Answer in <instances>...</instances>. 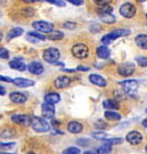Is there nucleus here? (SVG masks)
<instances>
[{
	"instance_id": "nucleus-37",
	"label": "nucleus",
	"mask_w": 147,
	"mask_h": 154,
	"mask_svg": "<svg viewBox=\"0 0 147 154\" xmlns=\"http://www.w3.org/2000/svg\"><path fill=\"white\" fill-rule=\"evenodd\" d=\"M76 144H78V145H80V146L86 147V146H89V145H90V140L87 139V138H80V139H78V140H76Z\"/></svg>"
},
{
	"instance_id": "nucleus-18",
	"label": "nucleus",
	"mask_w": 147,
	"mask_h": 154,
	"mask_svg": "<svg viewBox=\"0 0 147 154\" xmlns=\"http://www.w3.org/2000/svg\"><path fill=\"white\" fill-rule=\"evenodd\" d=\"M96 54H97V56L99 58L107 60L109 57V55H111V50L107 48V46L103 45V46H99L97 49H96Z\"/></svg>"
},
{
	"instance_id": "nucleus-1",
	"label": "nucleus",
	"mask_w": 147,
	"mask_h": 154,
	"mask_svg": "<svg viewBox=\"0 0 147 154\" xmlns=\"http://www.w3.org/2000/svg\"><path fill=\"white\" fill-rule=\"evenodd\" d=\"M71 53L75 58L86 60L89 56V54H90V49H89L87 44H84V42H76V44L72 46Z\"/></svg>"
},
{
	"instance_id": "nucleus-35",
	"label": "nucleus",
	"mask_w": 147,
	"mask_h": 154,
	"mask_svg": "<svg viewBox=\"0 0 147 154\" xmlns=\"http://www.w3.org/2000/svg\"><path fill=\"white\" fill-rule=\"evenodd\" d=\"M105 142H107V143H109L111 145H119V144H121L122 142H123V139L122 138H109V139H105Z\"/></svg>"
},
{
	"instance_id": "nucleus-33",
	"label": "nucleus",
	"mask_w": 147,
	"mask_h": 154,
	"mask_svg": "<svg viewBox=\"0 0 147 154\" xmlns=\"http://www.w3.org/2000/svg\"><path fill=\"white\" fill-rule=\"evenodd\" d=\"M136 62L138 63V65L142 67H146L147 66V57L146 56H138L136 57Z\"/></svg>"
},
{
	"instance_id": "nucleus-13",
	"label": "nucleus",
	"mask_w": 147,
	"mask_h": 154,
	"mask_svg": "<svg viewBox=\"0 0 147 154\" xmlns=\"http://www.w3.org/2000/svg\"><path fill=\"white\" fill-rule=\"evenodd\" d=\"M55 87L58 89L67 88L71 85V78L66 77V75H60L55 79Z\"/></svg>"
},
{
	"instance_id": "nucleus-55",
	"label": "nucleus",
	"mask_w": 147,
	"mask_h": 154,
	"mask_svg": "<svg viewBox=\"0 0 147 154\" xmlns=\"http://www.w3.org/2000/svg\"><path fill=\"white\" fill-rule=\"evenodd\" d=\"M146 23H147V15H146Z\"/></svg>"
},
{
	"instance_id": "nucleus-31",
	"label": "nucleus",
	"mask_w": 147,
	"mask_h": 154,
	"mask_svg": "<svg viewBox=\"0 0 147 154\" xmlns=\"http://www.w3.org/2000/svg\"><path fill=\"white\" fill-rule=\"evenodd\" d=\"M34 1H44V2H48L51 5H56L58 7H64L65 6V1L64 0H34Z\"/></svg>"
},
{
	"instance_id": "nucleus-17",
	"label": "nucleus",
	"mask_w": 147,
	"mask_h": 154,
	"mask_svg": "<svg viewBox=\"0 0 147 154\" xmlns=\"http://www.w3.org/2000/svg\"><path fill=\"white\" fill-rule=\"evenodd\" d=\"M89 80H90V82L95 85V86H98V87H106V80L104 79L102 75H99V74H90L89 75Z\"/></svg>"
},
{
	"instance_id": "nucleus-42",
	"label": "nucleus",
	"mask_w": 147,
	"mask_h": 154,
	"mask_svg": "<svg viewBox=\"0 0 147 154\" xmlns=\"http://www.w3.org/2000/svg\"><path fill=\"white\" fill-rule=\"evenodd\" d=\"M65 1H67V2H70V4L74 6H81L84 2V0H65Z\"/></svg>"
},
{
	"instance_id": "nucleus-24",
	"label": "nucleus",
	"mask_w": 147,
	"mask_h": 154,
	"mask_svg": "<svg viewBox=\"0 0 147 154\" xmlns=\"http://www.w3.org/2000/svg\"><path fill=\"white\" fill-rule=\"evenodd\" d=\"M104 116L109 120V121H119L121 120V114H119L118 112H114L112 110H107L105 113H104Z\"/></svg>"
},
{
	"instance_id": "nucleus-19",
	"label": "nucleus",
	"mask_w": 147,
	"mask_h": 154,
	"mask_svg": "<svg viewBox=\"0 0 147 154\" xmlns=\"http://www.w3.org/2000/svg\"><path fill=\"white\" fill-rule=\"evenodd\" d=\"M103 106L104 109H106V110H119L120 109V104H119V102L116 100V99H105L103 102Z\"/></svg>"
},
{
	"instance_id": "nucleus-21",
	"label": "nucleus",
	"mask_w": 147,
	"mask_h": 154,
	"mask_svg": "<svg viewBox=\"0 0 147 154\" xmlns=\"http://www.w3.org/2000/svg\"><path fill=\"white\" fill-rule=\"evenodd\" d=\"M67 130L72 134H79L83 130V125H81L80 122L78 121H71L69 122L67 125Z\"/></svg>"
},
{
	"instance_id": "nucleus-22",
	"label": "nucleus",
	"mask_w": 147,
	"mask_h": 154,
	"mask_svg": "<svg viewBox=\"0 0 147 154\" xmlns=\"http://www.w3.org/2000/svg\"><path fill=\"white\" fill-rule=\"evenodd\" d=\"M60 100V94L57 93H49L44 96V102L49 103V104H57Z\"/></svg>"
},
{
	"instance_id": "nucleus-50",
	"label": "nucleus",
	"mask_w": 147,
	"mask_h": 154,
	"mask_svg": "<svg viewBox=\"0 0 147 154\" xmlns=\"http://www.w3.org/2000/svg\"><path fill=\"white\" fill-rule=\"evenodd\" d=\"M2 38H4V34H2V32L0 31V42H1V40H2Z\"/></svg>"
},
{
	"instance_id": "nucleus-3",
	"label": "nucleus",
	"mask_w": 147,
	"mask_h": 154,
	"mask_svg": "<svg viewBox=\"0 0 147 154\" xmlns=\"http://www.w3.org/2000/svg\"><path fill=\"white\" fill-rule=\"evenodd\" d=\"M120 86L122 87L123 93L127 94L128 96L135 97L137 95V90H138V81L133 80V79H128L124 81H121Z\"/></svg>"
},
{
	"instance_id": "nucleus-11",
	"label": "nucleus",
	"mask_w": 147,
	"mask_h": 154,
	"mask_svg": "<svg viewBox=\"0 0 147 154\" xmlns=\"http://www.w3.org/2000/svg\"><path fill=\"white\" fill-rule=\"evenodd\" d=\"M130 32L131 31L129 30V29H116V30H113V31H111L109 33H107L106 35H107L112 41H114L115 39L129 35Z\"/></svg>"
},
{
	"instance_id": "nucleus-45",
	"label": "nucleus",
	"mask_w": 147,
	"mask_h": 154,
	"mask_svg": "<svg viewBox=\"0 0 147 154\" xmlns=\"http://www.w3.org/2000/svg\"><path fill=\"white\" fill-rule=\"evenodd\" d=\"M0 81H4V82H13V79L8 77H4V75H0Z\"/></svg>"
},
{
	"instance_id": "nucleus-14",
	"label": "nucleus",
	"mask_w": 147,
	"mask_h": 154,
	"mask_svg": "<svg viewBox=\"0 0 147 154\" xmlns=\"http://www.w3.org/2000/svg\"><path fill=\"white\" fill-rule=\"evenodd\" d=\"M13 83L17 87H22V88L34 86V81L31 79H26V78H15L13 79Z\"/></svg>"
},
{
	"instance_id": "nucleus-56",
	"label": "nucleus",
	"mask_w": 147,
	"mask_h": 154,
	"mask_svg": "<svg viewBox=\"0 0 147 154\" xmlns=\"http://www.w3.org/2000/svg\"><path fill=\"white\" fill-rule=\"evenodd\" d=\"M145 111H146V113H147V109H146V110H145Z\"/></svg>"
},
{
	"instance_id": "nucleus-46",
	"label": "nucleus",
	"mask_w": 147,
	"mask_h": 154,
	"mask_svg": "<svg viewBox=\"0 0 147 154\" xmlns=\"http://www.w3.org/2000/svg\"><path fill=\"white\" fill-rule=\"evenodd\" d=\"M78 71H88L89 70V67L88 66H82V65H80V66H78V69H76Z\"/></svg>"
},
{
	"instance_id": "nucleus-40",
	"label": "nucleus",
	"mask_w": 147,
	"mask_h": 154,
	"mask_svg": "<svg viewBox=\"0 0 147 154\" xmlns=\"http://www.w3.org/2000/svg\"><path fill=\"white\" fill-rule=\"evenodd\" d=\"M100 30H102V26H99V25H98V24H96V23H95V24H93V25L90 26V31H91L93 33H97V32H99Z\"/></svg>"
},
{
	"instance_id": "nucleus-15",
	"label": "nucleus",
	"mask_w": 147,
	"mask_h": 154,
	"mask_svg": "<svg viewBox=\"0 0 147 154\" xmlns=\"http://www.w3.org/2000/svg\"><path fill=\"white\" fill-rule=\"evenodd\" d=\"M9 98L13 103L15 104H24L27 100V97L22 93H18V91H14L9 95Z\"/></svg>"
},
{
	"instance_id": "nucleus-20",
	"label": "nucleus",
	"mask_w": 147,
	"mask_h": 154,
	"mask_svg": "<svg viewBox=\"0 0 147 154\" xmlns=\"http://www.w3.org/2000/svg\"><path fill=\"white\" fill-rule=\"evenodd\" d=\"M9 67L13 69V70H16V71L23 72L27 69V66L25 65V63H23L22 61L20 60H13V61L9 62Z\"/></svg>"
},
{
	"instance_id": "nucleus-25",
	"label": "nucleus",
	"mask_w": 147,
	"mask_h": 154,
	"mask_svg": "<svg viewBox=\"0 0 147 154\" xmlns=\"http://www.w3.org/2000/svg\"><path fill=\"white\" fill-rule=\"evenodd\" d=\"M20 13H21V15H22L23 17L30 18V17L34 16L35 11H34V8H33V7H31V6H26V7H23Z\"/></svg>"
},
{
	"instance_id": "nucleus-36",
	"label": "nucleus",
	"mask_w": 147,
	"mask_h": 154,
	"mask_svg": "<svg viewBox=\"0 0 147 154\" xmlns=\"http://www.w3.org/2000/svg\"><path fill=\"white\" fill-rule=\"evenodd\" d=\"M0 58L1 60H8L9 58V51L4 47H0Z\"/></svg>"
},
{
	"instance_id": "nucleus-30",
	"label": "nucleus",
	"mask_w": 147,
	"mask_h": 154,
	"mask_svg": "<svg viewBox=\"0 0 147 154\" xmlns=\"http://www.w3.org/2000/svg\"><path fill=\"white\" fill-rule=\"evenodd\" d=\"M96 11L99 15H103V14H109L113 11V7L111 5H104V6H97Z\"/></svg>"
},
{
	"instance_id": "nucleus-51",
	"label": "nucleus",
	"mask_w": 147,
	"mask_h": 154,
	"mask_svg": "<svg viewBox=\"0 0 147 154\" xmlns=\"http://www.w3.org/2000/svg\"><path fill=\"white\" fill-rule=\"evenodd\" d=\"M136 1H138V2H145L146 0H136Z\"/></svg>"
},
{
	"instance_id": "nucleus-44",
	"label": "nucleus",
	"mask_w": 147,
	"mask_h": 154,
	"mask_svg": "<svg viewBox=\"0 0 147 154\" xmlns=\"http://www.w3.org/2000/svg\"><path fill=\"white\" fill-rule=\"evenodd\" d=\"M96 127H97V128H103L104 129V128H106V127H107V125H106L104 121H102V120H99V121L96 122Z\"/></svg>"
},
{
	"instance_id": "nucleus-6",
	"label": "nucleus",
	"mask_w": 147,
	"mask_h": 154,
	"mask_svg": "<svg viewBox=\"0 0 147 154\" xmlns=\"http://www.w3.org/2000/svg\"><path fill=\"white\" fill-rule=\"evenodd\" d=\"M32 26L40 33H50L54 31V24L47 21H35L32 23Z\"/></svg>"
},
{
	"instance_id": "nucleus-49",
	"label": "nucleus",
	"mask_w": 147,
	"mask_h": 154,
	"mask_svg": "<svg viewBox=\"0 0 147 154\" xmlns=\"http://www.w3.org/2000/svg\"><path fill=\"white\" fill-rule=\"evenodd\" d=\"M142 126L144 127V128H147V118H146V119H145V120H142Z\"/></svg>"
},
{
	"instance_id": "nucleus-38",
	"label": "nucleus",
	"mask_w": 147,
	"mask_h": 154,
	"mask_svg": "<svg viewBox=\"0 0 147 154\" xmlns=\"http://www.w3.org/2000/svg\"><path fill=\"white\" fill-rule=\"evenodd\" d=\"M93 4L96 6H104V5H111L113 0H93Z\"/></svg>"
},
{
	"instance_id": "nucleus-10",
	"label": "nucleus",
	"mask_w": 147,
	"mask_h": 154,
	"mask_svg": "<svg viewBox=\"0 0 147 154\" xmlns=\"http://www.w3.org/2000/svg\"><path fill=\"white\" fill-rule=\"evenodd\" d=\"M41 114L44 119L47 120H50L55 116V107L54 104H49V103H46L44 102L42 106H41Z\"/></svg>"
},
{
	"instance_id": "nucleus-52",
	"label": "nucleus",
	"mask_w": 147,
	"mask_h": 154,
	"mask_svg": "<svg viewBox=\"0 0 147 154\" xmlns=\"http://www.w3.org/2000/svg\"><path fill=\"white\" fill-rule=\"evenodd\" d=\"M0 154H11V153H6V152H0Z\"/></svg>"
},
{
	"instance_id": "nucleus-43",
	"label": "nucleus",
	"mask_w": 147,
	"mask_h": 154,
	"mask_svg": "<svg viewBox=\"0 0 147 154\" xmlns=\"http://www.w3.org/2000/svg\"><path fill=\"white\" fill-rule=\"evenodd\" d=\"M76 24L75 23H72V22H65L64 23V26L63 28L65 29H69V30H73V29H75Z\"/></svg>"
},
{
	"instance_id": "nucleus-4",
	"label": "nucleus",
	"mask_w": 147,
	"mask_h": 154,
	"mask_svg": "<svg viewBox=\"0 0 147 154\" xmlns=\"http://www.w3.org/2000/svg\"><path fill=\"white\" fill-rule=\"evenodd\" d=\"M119 11L121 16H123L124 18H133L137 14V8L132 2H124L120 6Z\"/></svg>"
},
{
	"instance_id": "nucleus-5",
	"label": "nucleus",
	"mask_w": 147,
	"mask_h": 154,
	"mask_svg": "<svg viewBox=\"0 0 147 154\" xmlns=\"http://www.w3.org/2000/svg\"><path fill=\"white\" fill-rule=\"evenodd\" d=\"M42 57L44 60L47 63H50V64H54L56 62L60 60V51L57 48H54V47H50V48H47V49L44 51L42 54Z\"/></svg>"
},
{
	"instance_id": "nucleus-48",
	"label": "nucleus",
	"mask_w": 147,
	"mask_h": 154,
	"mask_svg": "<svg viewBox=\"0 0 147 154\" xmlns=\"http://www.w3.org/2000/svg\"><path fill=\"white\" fill-rule=\"evenodd\" d=\"M84 154H99V153H98V151H95V149H93V151H86V152H84Z\"/></svg>"
},
{
	"instance_id": "nucleus-34",
	"label": "nucleus",
	"mask_w": 147,
	"mask_h": 154,
	"mask_svg": "<svg viewBox=\"0 0 147 154\" xmlns=\"http://www.w3.org/2000/svg\"><path fill=\"white\" fill-rule=\"evenodd\" d=\"M81 153V151L78 149V147H74V146H72V147H67L63 151V154H80Z\"/></svg>"
},
{
	"instance_id": "nucleus-54",
	"label": "nucleus",
	"mask_w": 147,
	"mask_h": 154,
	"mask_svg": "<svg viewBox=\"0 0 147 154\" xmlns=\"http://www.w3.org/2000/svg\"><path fill=\"white\" fill-rule=\"evenodd\" d=\"M145 149H146V152H147V145H146V147H145Z\"/></svg>"
},
{
	"instance_id": "nucleus-27",
	"label": "nucleus",
	"mask_w": 147,
	"mask_h": 154,
	"mask_svg": "<svg viewBox=\"0 0 147 154\" xmlns=\"http://www.w3.org/2000/svg\"><path fill=\"white\" fill-rule=\"evenodd\" d=\"M64 38V33L60 31H51L50 33H47V39L53 41H58Z\"/></svg>"
},
{
	"instance_id": "nucleus-12",
	"label": "nucleus",
	"mask_w": 147,
	"mask_h": 154,
	"mask_svg": "<svg viewBox=\"0 0 147 154\" xmlns=\"http://www.w3.org/2000/svg\"><path fill=\"white\" fill-rule=\"evenodd\" d=\"M27 70H29L30 73H32L34 75H40V74H42V72H44V65L38 61L31 62V63L27 65Z\"/></svg>"
},
{
	"instance_id": "nucleus-23",
	"label": "nucleus",
	"mask_w": 147,
	"mask_h": 154,
	"mask_svg": "<svg viewBox=\"0 0 147 154\" xmlns=\"http://www.w3.org/2000/svg\"><path fill=\"white\" fill-rule=\"evenodd\" d=\"M23 29L22 28H13L11 30H9V32L7 34V40H13V39L17 38V37H20V35H22L23 34Z\"/></svg>"
},
{
	"instance_id": "nucleus-39",
	"label": "nucleus",
	"mask_w": 147,
	"mask_h": 154,
	"mask_svg": "<svg viewBox=\"0 0 147 154\" xmlns=\"http://www.w3.org/2000/svg\"><path fill=\"white\" fill-rule=\"evenodd\" d=\"M15 143H0V149H11L15 146Z\"/></svg>"
},
{
	"instance_id": "nucleus-41",
	"label": "nucleus",
	"mask_w": 147,
	"mask_h": 154,
	"mask_svg": "<svg viewBox=\"0 0 147 154\" xmlns=\"http://www.w3.org/2000/svg\"><path fill=\"white\" fill-rule=\"evenodd\" d=\"M112 42H113V41H112V40H111V39H109L106 34H105L103 38H102V44L105 45V46H109V45H111Z\"/></svg>"
},
{
	"instance_id": "nucleus-32",
	"label": "nucleus",
	"mask_w": 147,
	"mask_h": 154,
	"mask_svg": "<svg viewBox=\"0 0 147 154\" xmlns=\"http://www.w3.org/2000/svg\"><path fill=\"white\" fill-rule=\"evenodd\" d=\"M91 136L95 139H98V140H105L107 138V134L104 131H97V132H93Z\"/></svg>"
},
{
	"instance_id": "nucleus-47",
	"label": "nucleus",
	"mask_w": 147,
	"mask_h": 154,
	"mask_svg": "<svg viewBox=\"0 0 147 154\" xmlns=\"http://www.w3.org/2000/svg\"><path fill=\"white\" fill-rule=\"evenodd\" d=\"M4 95H6V88L0 86V96H4Z\"/></svg>"
},
{
	"instance_id": "nucleus-8",
	"label": "nucleus",
	"mask_w": 147,
	"mask_h": 154,
	"mask_svg": "<svg viewBox=\"0 0 147 154\" xmlns=\"http://www.w3.org/2000/svg\"><path fill=\"white\" fill-rule=\"evenodd\" d=\"M125 140L131 145H139L142 142V132L137 131V130H132L129 134H127L125 136Z\"/></svg>"
},
{
	"instance_id": "nucleus-53",
	"label": "nucleus",
	"mask_w": 147,
	"mask_h": 154,
	"mask_svg": "<svg viewBox=\"0 0 147 154\" xmlns=\"http://www.w3.org/2000/svg\"><path fill=\"white\" fill-rule=\"evenodd\" d=\"M27 154H35V153H33V152H29Z\"/></svg>"
},
{
	"instance_id": "nucleus-28",
	"label": "nucleus",
	"mask_w": 147,
	"mask_h": 154,
	"mask_svg": "<svg viewBox=\"0 0 147 154\" xmlns=\"http://www.w3.org/2000/svg\"><path fill=\"white\" fill-rule=\"evenodd\" d=\"M16 136V131L11 128H7V129H4L2 131L0 132V137L5 138V139H9V138H13Z\"/></svg>"
},
{
	"instance_id": "nucleus-16",
	"label": "nucleus",
	"mask_w": 147,
	"mask_h": 154,
	"mask_svg": "<svg viewBox=\"0 0 147 154\" xmlns=\"http://www.w3.org/2000/svg\"><path fill=\"white\" fill-rule=\"evenodd\" d=\"M135 42L140 49L147 50V34L146 33L137 34L136 38H135Z\"/></svg>"
},
{
	"instance_id": "nucleus-29",
	"label": "nucleus",
	"mask_w": 147,
	"mask_h": 154,
	"mask_svg": "<svg viewBox=\"0 0 147 154\" xmlns=\"http://www.w3.org/2000/svg\"><path fill=\"white\" fill-rule=\"evenodd\" d=\"M98 153L99 154H109L112 152V145L107 142H105L104 144H102L99 147H98Z\"/></svg>"
},
{
	"instance_id": "nucleus-7",
	"label": "nucleus",
	"mask_w": 147,
	"mask_h": 154,
	"mask_svg": "<svg viewBox=\"0 0 147 154\" xmlns=\"http://www.w3.org/2000/svg\"><path fill=\"white\" fill-rule=\"evenodd\" d=\"M135 64L133 63H130V62H125V63H122L119 67H118V73L122 75V77H130L135 73Z\"/></svg>"
},
{
	"instance_id": "nucleus-9",
	"label": "nucleus",
	"mask_w": 147,
	"mask_h": 154,
	"mask_svg": "<svg viewBox=\"0 0 147 154\" xmlns=\"http://www.w3.org/2000/svg\"><path fill=\"white\" fill-rule=\"evenodd\" d=\"M11 121L16 125L21 126H30L31 125V116L26 114H13L11 116Z\"/></svg>"
},
{
	"instance_id": "nucleus-2",
	"label": "nucleus",
	"mask_w": 147,
	"mask_h": 154,
	"mask_svg": "<svg viewBox=\"0 0 147 154\" xmlns=\"http://www.w3.org/2000/svg\"><path fill=\"white\" fill-rule=\"evenodd\" d=\"M30 126L37 132H47L50 129V126L47 122V119L39 118V116H31V125Z\"/></svg>"
},
{
	"instance_id": "nucleus-26",
	"label": "nucleus",
	"mask_w": 147,
	"mask_h": 154,
	"mask_svg": "<svg viewBox=\"0 0 147 154\" xmlns=\"http://www.w3.org/2000/svg\"><path fill=\"white\" fill-rule=\"evenodd\" d=\"M100 16V21L103 23H106V24H114L116 22V18L115 16L109 13V14H103V15H99Z\"/></svg>"
}]
</instances>
